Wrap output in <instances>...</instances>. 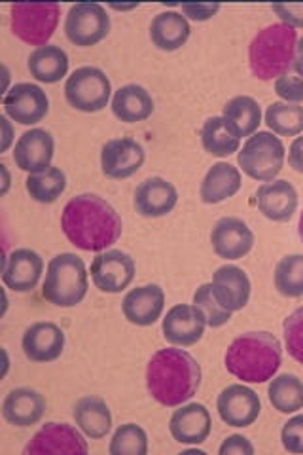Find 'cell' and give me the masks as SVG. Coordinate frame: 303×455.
Masks as SVG:
<instances>
[{"mask_svg": "<svg viewBox=\"0 0 303 455\" xmlns=\"http://www.w3.org/2000/svg\"><path fill=\"white\" fill-rule=\"evenodd\" d=\"M61 228L72 245L93 252L112 247L124 232L118 211L95 194L72 197L63 209Z\"/></svg>", "mask_w": 303, "mask_h": 455, "instance_id": "1", "label": "cell"}, {"mask_svg": "<svg viewBox=\"0 0 303 455\" xmlns=\"http://www.w3.org/2000/svg\"><path fill=\"white\" fill-rule=\"evenodd\" d=\"M201 366L190 353L177 347L160 349L147 366V387L155 403L175 408L199 391Z\"/></svg>", "mask_w": 303, "mask_h": 455, "instance_id": "2", "label": "cell"}, {"mask_svg": "<svg viewBox=\"0 0 303 455\" xmlns=\"http://www.w3.org/2000/svg\"><path fill=\"white\" fill-rule=\"evenodd\" d=\"M227 372L244 383H266L275 378L283 361L277 336L269 332H247L232 341L226 351Z\"/></svg>", "mask_w": 303, "mask_h": 455, "instance_id": "3", "label": "cell"}, {"mask_svg": "<svg viewBox=\"0 0 303 455\" xmlns=\"http://www.w3.org/2000/svg\"><path fill=\"white\" fill-rule=\"evenodd\" d=\"M296 44L298 35L292 27L275 23L262 28L249 46V65L252 76L264 82L283 76L292 65Z\"/></svg>", "mask_w": 303, "mask_h": 455, "instance_id": "4", "label": "cell"}, {"mask_svg": "<svg viewBox=\"0 0 303 455\" xmlns=\"http://www.w3.org/2000/svg\"><path fill=\"white\" fill-rule=\"evenodd\" d=\"M88 269L84 260L72 252L53 256L42 284V296L57 307H75L88 294Z\"/></svg>", "mask_w": 303, "mask_h": 455, "instance_id": "5", "label": "cell"}, {"mask_svg": "<svg viewBox=\"0 0 303 455\" xmlns=\"http://www.w3.org/2000/svg\"><path fill=\"white\" fill-rule=\"evenodd\" d=\"M286 150L283 140L269 132H258L244 142L237 156L244 175L258 182H271L283 171Z\"/></svg>", "mask_w": 303, "mask_h": 455, "instance_id": "6", "label": "cell"}, {"mask_svg": "<svg viewBox=\"0 0 303 455\" xmlns=\"http://www.w3.org/2000/svg\"><path fill=\"white\" fill-rule=\"evenodd\" d=\"M112 95V84L103 70L97 67H80L67 78L65 99L80 112H100Z\"/></svg>", "mask_w": 303, "mask_h": 455, "instance_id": "7", "label": "cell"}, {"mask_svg": "<svg viewBox=\"0 0 303 455\" xmlns=\"http://www.w3.org/2000/svg\"><path fill=\"white\" fill-rule=\"evenodd\" d=\"M61 8L55 3L48 4H16L12 6V33L25 44L48 46L60 23Z\"/></svg>", "mask_w": 303, "mask_h": 455, "instance_id": "8", "label": "cell"}, {"mask_svg": "<svg viewBox=\"0 0 303 455\" xmlns=\"http://www.w3.org/2000/svg\"><path fill=\"white\" fill-rule=\"evenodd\" d=\"M110 33V18L97 3H78L70 6L65 20V35L78 48H92Z\"/></svg>", "mask_w": 303, "mask_h": 455, "instance_id": "9", "label": "cell"}, {"mask_svg": "<svg viewBox=\"0 0 303 455\" xmlns=\"http://www.w3.org/2000/svg\"><path fill=\"white\" fill-rule=\"evenodd\" d=\"M137 274L135 260L122 251L99 252L92 262L93 284L107 294H118L133 283Z\"/></svg>", "mask_w": 303, "mask_h": 455, "instance_id": "10", "label": "cell"}, {"mask_svg": "<svg viewBox=\"0 0 303 455\" xmlns=\"http://www.w3.org/2000/svg\"><path fill=\"white\" fill-rule=\"evenodd\" d=\"M90 451L85 438L68 423L50 421L31 438L23 450L25 455H85Z\"/></svg>", "mask_w": 303, "mask_h": 455, "instance_id": "11", "label": "cell"}, {"mask_svg": "<svg viewBox=\"0 0 303 455\" xmlns=\"http://www.w3.org/2000/svg\"><path fill=\"white\" fill-rule=\"evenodd\" d=\"M147 160L142 145L133 139H112L100 150V171L107 179L124 180L139 173Z\"/></svg>", "mask_w": 303, "mask_h": 455, "instance_id": "12", "label": "cell"}, {"mask_svg": "<svg viewBox=\"0 0 303 455\" xmlns=\"http://www.w3.org/2000/svg\"><path fill=\"white\" fill-rule=\"evenodd\" d=\"M4 112L20 125H35L50 112V99L36 84H16L4 95Z\"/></svg>", "mask_w": 303, "mask_h": 455, "instance_id": "13", "label": "cell"}, {"mask_svg": "<svg viewBox=\"0 0 303 455\" xmlns=\"http://www.w3.org/2000/svg\"><path fill=\"white\" fill-rule=\"evenodd\" d=\"M216 410H219V416L226 425L244 429L258 419L259 411H262V403H259L256 391L241 386V383H234L219 395Z\"/></svg>", "mask_w": 303, "mask_h": 455, "instance_id": "14", "label": "cell"}, {"mask_svg": "<svg viewBox=\"0 0 303 455\" xmlns=\"http://www.w3.org/2000/svg\"><path fill=\"white\" fill-rule=\"evenodd\" d=\"M211 243L219 259L239 260L252 251L254 234L244 220L237 217H224L214 224Z\"/></svg>", "mask_w": 303, "mask_h": 455, "instance_id": "15", "label": "cell"}, {"mask_svg": "<svg viewBox=\"0 0 303 455\" xmlns=\"http://www.w3.org/2000/svg\"><path fill=\"white\" fill-rule=\"evenodd\" d=\"M205 317L195 306L177 304L172 306L162 324L163 338L171 346L179 347H190L195 346L197 341L205 334Z\"/></svg>", "mask_w": 303, "mask_h": 455, "instance_id": "16", "label": "cell"}, {"mask_svg": "<svg viewBox=\"0 0 303 455\" xmlns=\"http://www.w3.org/2000/svg\"><path fill=\"white\" fill-rule=\"evenodd\" d=\"M53 152L55 142L52 133L36 127V130L25 132L18 139L16 148H13V162H16V167L25 171V173L36 175L52 167Z\"/></svg>", "mask_w": 303, "mask_h": 455, "instance_id": "17", "label": "cell"}, {"mask_svg": "<svg viewBox=\"0 0 303 455\" xmlns=\"http://www.w3.org/2000/svg\"><path fill=\"white\" fill-rule=\"evenodd\" d=\"M21 347L31 363H53L63 355L65 332L50 321L35 323L25 331Z\"/></svg>", "mask_w": 303, "mask_h": 455, "instance_id": "18", "label": "cell"}, {"mask_svg": "<svg viewBox=\"0 0 303 455\" xmlns=\"http://www.w3.org/2000/svg\"><path fill=\"white\" fill-rule=\"evenodd\" d=\"M44 274V260L33 249H16L8 254L3 267V281L13 292H31Z\"/></svg>", "mask_w": 303, "mask_h": 455, "instance_id": "19", "label": "cell"}, {"mask_svg": "<svg viewBox=\"0 0 303 455\" xmlns=\"http://www.w3.org/2000/svg\"><path fill=\"white\" fill-rule=\"evenodd\" d=\"M179 192L162 177L142 180L135 190V211L144 219H162L177 207Z\"/></svg>", "mask_w": 303, "mask_h": 455, "instance_id": "20", "label": "cell"}, {"mask_svg": "<svg viewBox=\"0 0 303 455\" xmlns=\"http://www.w3.org/2000/svg\"><path fill=\"white\" fill-rule=\"evenodd\" d=\"M165 307V292L160 284H142L129 291L122 302L124 317L137 326H152L162 317Z\"/></svg>", "mask_w": 303, "mask_h": 455, "instance_id": "21", "label": "cell"}, {"mask_svg": "<svg viewBox=\"0 0 303 455\" xmlns=\"http://www.w3.org/2000/svg\"><path fill=\"white\" fill-rule=\"evenodd\" d=\"M258 209L267 220L288 222L298 211V192L288 180H271L256 192Z\"/></svg>", "mask_w": 303, "mask_h": 455, "instance_id": "22", "label": "cell"}, {"mask_svg": "<svg viewBox=\"0 0 303 455\" xmlns=\"http://www.w3.org/2000/svg\"><path fill=\"white\" fill-rule=\"evenodd\" d=\"M211 429L212 419L209 410L199 403L180 406L169 421V431L180 444H203L211 435Z\"/></svg>", "mask_w": 303, "mask_h": 455, "instance_id": "23", "label": "cell"}, {"mask_svg": "<svg viewBox=\"0 0 303 455\" xmlns=\"http://www.w3.org/2000/svg\"><path fill=\"white\" fill-rule=\"evenodd\" d=\"M212 292L227 311H241L251 300V279L239 266H222L214 272Z\"/></svg>", "mask_w": 303, "mask_h": 455, "instance_id": "24", "label": "cell"}, {"mask_svg": "<svg viewBox=\"0 0 303 455\" xmlns=\"http://www.w3.org/2000/svg\"><path fill=\"white\" fill-rule=\"evenodd\" d=\"M48 410V403L44 395H40L35 389L20 387L13 389L4 396L3 403V418L6 423L13 427H33L42 418H44Z\"/></svg>", "mask_w": 303, "mask_h": 455, "instance_id": "25", "label": "cell"}, {"mask_svg": "<svg viewBox=\"0 0 303 455\" xmlns=\"http://www.w3.org/2000/svg\"><path fill=\"white\" fill-rule=\"evenodd\" d=\"M241 171L232 164H214L201 182L199 197L207 205H216L226 202L227 197H234L241 190Z\"/></svg>", "mask_w": 303, "mask_h": 455, "instance_id": "26", "label": "cell"}, {"mask_svg": "<svg viewBox=\"0 0 303 455\" xmlns=\"http://www.w3.org/2000/svg\"><path fill=\"white\" fill-rule=\"evenodd\" d=\"M78 429L92 440L105 438L112 429V414L108 404L100 396H82L72 408Z\"/></svg>", "mask_w": 303, "mask_h": 455, "instance_id": "27", "label": "cell"}, {"mask_svg": "<svg viewBox=\"0 0 303 455\" xmlns=\"http://www.w3.org/2000/svg\"><path fill=\"white\" fill-rule=\"evenodd\" d=\"M112 112L124 124L148 120L154 114V99L139 84H127L112 97Z\"/></svg>", "mask_w": 303, "mask_h": 455, "instance_id": "28", "label": "cell"}, {"mask_svg": "<svg viewBox=\"0 0 303 455\" xmlns=\"http://www.w3.org/2000/svg\"><path fill=\"white\" fill-rule=\"evenodd\" d=\"M190 23L179 12H162L150 23L152 44L162 52L180 50L190 38Z\"/></svg>", "mask_w": 303, "mask_h": 455, "instance_id": "29", "label": "cell"}, {"mask_svg": "<svg viewBox=\"0 0 303 455\" xmlns=\"http://www.w3.org/2000/svg\"><path fill=\"white\" fill-rule=\"evenodd\" d=\"M28 73L42 84H57L68 73V55L61 46H42L28 55Z\"/></svg>", "mask_w": 303, "mask_h": 455, "instance_id": "30", "label": "cell"}, {"mask_svg": "<svg viewBox=\"0 0 303 455\" xmlns=\"http://www.w3.org/2000/svg\"><path fill=\"white\" fill-rule=\"evenodd\" d=\"M222 118L229 124V127L241 137H252L259 124H262V108L251 95H237L224 107Z\"/></svg>", "mask_w": 303, "mask_h": 455, "instance_id": "31", "label": "cell"}, {"mask_svg": "<svg viewBox=\"0 0 303 455\" xmlns=\"http://www.w3.org/2000/svg\"><path fill=\"white\" fill-rule=\"evenodd\" d=\"M201 145L211 156L227 158V156L239 152L241 139L222 116H212L201 127Z\"/></svg>", "mask_w": 303, "mask_h": 455, "instance_id": "32", "label": "cell"}, {"mask_svg": "<svg viewBox=\"0 0 303 455\" xmlns=\"http://www.w3.org/2000/svg\"><path fill=\"white\" fill-rule=\"evenodd\" d=\"M267 396L271 406L281 414H294L303 408V381L294 374H281L271 379Z\"/></svg>", "mask_w": 303, "mask_h": 455, "instance_id": "33", "label": "cell"}, {"mask_svg": "<svg viewBox=\"0 0 303 455\" xmlns=\"http://www.w3.org/2000/svg\"><path fill=\"white\" fill-rule=\"evenodd\" d=\"M25 188L36 204H55L67 188V177L60 167H50L36 175H28Z\"/></svg>", "mask_w": 303, "mask_h": 455, "instance_id": "34", "label": "cell"}, {"mask_svg": "<svg viewBox=\"0 0 303 455\" xmlns=\"http://www.w3.org/2000/svg\"><path fill=\"white\" fill-rule=\"evenodd\" d=\"M266 124L273 133L281 137H296L303 133V107L292 103H273L266 110Z\"/></svg>", "mask_w": 303, "mask_h": 455, "instance_id": "35", "label": "cell"}, {"mask_svg": "<svg viewBox=\"0 0 303 455\" xmlns=\"http://www.w3.org/2000/svg\"><path fill=\"white\" fill-rule=\"evenodd\" d=\"M275 289L284 298L303 296V254H288L275 267Z\"/></svg>", "mask_w": 303, "mask_h": 455, "instance_id": "36", "label": "cell"}, {"mask_svg": "<svg viewBox=\"0 0 303 455\" xmlns=\"http://www.w3.org/2000/svg\"><path fill=\"white\" fill-rule=\"evenodd\" d=\"M108 453L110 455H147L148 453L147 431L135 423L120 425L110 440Z\"/></svg>", "mask_w": 303, "mask_h": 455, "instance_id": "37", "label": "cell"}, {"mask_svg": "<svg viewBox=\"0 0 303 455\" xmlns=\"http://www.w3.org/2000/svg\"><path fill=\"white\" fill-rule=\"evenodd\" d=\"M194 306L203 313L205 323L211 329H220V326L227 324L229 319H232V311L224 309L219 300L214 298L212 292V283H205L195 291L194 294Z\"/></svg>", "mask_w": 303, "mask_h": 455, "instance_id": "38", "label": "cell"}, {"mask_svg": "<svg viewBox=\"0 0 303 455\" xmlns=\"http://www.w3.org/2000/svg\"><path fill=\"white\" fill-rule=\"evenodd\" d=\"M286 351L303 366V307H298L283 323Z\"/></svg>", "mask_w": 303, "mask_h": 455, "instance_id": "39", "label": "cell"}, {"mask_svg": "<svg viewBox=\"0 0 303 455\" xmlns=\"http://www.w3.org/2000/svg\"><path fill=\"white\" fill-rule=\"evenodd\" d=\"M283 448L288 453H303V414L288 419L281 431Z\"/></svg>", "mask_w": 303, "mask_h": 455, "instance_id": "40", "label": "cell"}, {"mask_svg": "<svg viewBox=\"0 0 303 455\" xmlns=\"http://www.w3.org/2000/svg\"><path fill=\"white\" fill-rule=\"evenodd\" d=\"M275 93L283 99L284 103L299 105L303 103V80L284 73L275 80Z\"/></svg>", "mask_w": 303, "mask_h": 455, "instance_id": "41", "label": "cell"}, {"mask_svg": "<svg viewBox=\"0 0 303 455\" xmlns=\"http://www.w3.org/2000/svg\"><path fill=\"white\" fill-rule=\"evenodd\" d=\"M271 10L277 13L284 25L303 28V3L299 4H273Z\"/></svg>", "mask_w": 303, "mask_h": 455, "instance_id": "42", "label": "cell"}, {"mask_svg": "<svg viewBox=\"0 0 303 455\" xmlns=\"http://www.w3.org/2000/svg\"><path fill=\"white\" fill-rule=\"evenodd\" d=\"M219 453L220 455H232V453H235V455H252L254 453V446H252V443H251L247 436L232 435V436H227L224 440Z\"/></svg>", "mask_w": 303, "mask_h": 455, "instance_id": "43", "label": "cell"}, {"mask_svg": "<svg viewBox=\"0 0 303 455\" xmlns=\"http://www.w3.org/2000/svg\"><path fill=\"white\" fill-rule=\"evenodd\" d=\"M220 10V4H184L182 12L194 21H207L214 18V13Z\"/></svg>", "mask_w": 303, "mask_h": 455, "instance_id": "44", "label": "cell"}, {"mask_svg": "<svg viewBox=\"0 0 303 455\" xmlns=\"http://www.w3.org/2000/svg\"><path fill=\"white\" fill-rule=\"evenodd\" d=\"M288 165L303 175V135L298 137L291 145V150H288Z\"/></svg>", "mask_w": 303, "mask_h": 455, "instance_id": "45", "label": "cell"}, {"mask_svg": "<svg viewBox=\"0 0 303 455\" xmlns=\"http://www.w3.org/2000/svg\"><path fill=\"white\" fill-rule=\"evenodd\" d=\"M288 75H292V76H298V78H301L303 80V36L298 40V44H296V52H294V60H292V65H291V68L286 70Z\"/></svg>", "mask_w": 303, "mask_h": 455, "instance_id": "46", "label": "cell"}, {"mask_svg": "<svg viewBox=\"0 0 303 455\" xmlns=\"http://www.w3.org/2000/svg\"><path fill=\"white\" fill-rule=\"evenodd\" d=\"M0 122H3V127H4V145H3V150H8L10 142H12V127H10L6 116L0 118Z\"/></svg>", "mask_w": 303, "mask_h": 455, "instance_id": "47", "label": "cell"}, {"mask_svg": "<svg viewBox=\"0 0 303 455\" xmlns=\"http://www.w3.org/2000/svg\"><path fill=\"white\" fill-rule=\"evenodd\" d=\"M298 234H299V237L303 239V212H301V217H299V224H298Z\"/></svg>", "mask_w": 303, "mask_h": 455, "instance_id": "48", "label": "cell"}]
</instances>
